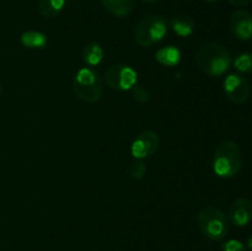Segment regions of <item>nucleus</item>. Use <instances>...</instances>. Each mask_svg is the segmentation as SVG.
<instances>
[{"instance_id": "obj_1", "label": "nucleus", "mask_w": 252, "mask_h": 251, "mask_svg": "<svg viewBox=\"0 0 252 251\" xmlns=\"http://www.w3.org/2000/svg\"><path fill=\"white\" fill-rule=\"evenodd\" d=\"M196 64L207 75L220 76L230 69L231 56L221 44L207 42L197 51Z\"/></svg>"}, {"instance_id": "obj_2", "label": "nucleus", "mask_w": 252, "mask_h": 251, "mask_svg": "<svg viewBox=\"0 0 252 251\" xmlns=\"http://www.w3.org/2000/svg\"><path fill=\"white\" fill-rule=\"evenodd\" d=\"M241 167H243V157L238 144L231 140L220 143L214 153V172L223 179H231L240 172Z\"/></svg>"}, {"instance_id": "obj_3", "label": "nucleus", "mask_w": 252, "mask_h": 251, "mask_svg": "<svg viewBox=\"0 0 252 251\" xmlns=\"http://www.w3.org/2000/svg\"><path fill=\"white\" fill-rule=\"evenodd\" d=\"M198 226L202 234L209 240L220 241L228 235L230 230V220L229 217L213 206H207L199 211Z\"/></svg>"}, {"instance_id": "obj_4", "label": "nucleus", "mask_w": 252, "mask_h": 251, "mask_svg": "<svg viewBox=\"0 0 252 251\" xmlns=\"http://www.w3.org/2000/svg\"><path fill=\"white\" fill-rule=\"evenodd\" d=\"M102 78L93 68H81L74 75L73 91L84 102H96L102 95Z\"/></svg>"}, {"instance_id": "obj_5", "label": "nucleus", "mask_w": 252, "mask_h": 251, "mask_svg": "<svg viewBox=\"0 0 252 251\" xmlns=\"http://www.w3.org/2000/svg\"><path fill=\"white\" fill-rule=\"evenodd\" d=\"M166 33V20L160 15H148L135 26L134 39L140 47H150L161 41Z\"/></svg>"}, {"instance_id": "obj_6", "label": "nucleus", "mask_w": 252, "mask_h": 251, "mask_svg": "<svg viewBox=\"0 0 252 251\" xmlns=\"http://www.w3.org/2000/svg\"><path fill=\"white\" fill-rule=\"evenodd\" d=\"M105 81L111 89L117 91L132 90L137 85L138 74L132 66L126 64H115L106 69Z\"/></svg>"}, {"instance_id": "obj_7", "label": "nucleus", "mask_w": 252, "mask_h": 251, "mask_svg": "<svg viewBox=\"0 0 252 251\" xmlns=\"http://www.w3.org/2000/svg\"><path fill=\"white\" fill-rule=\"evenodd\" d=\"M224 91L231 102L244 103L249 100L251 94L250 83L248 79L239 74H230L224 80Z\"/></svg>"}, {"instance_id": "obj_8", "label": "nucleus", "mask_w": 252, "mask_h": 251, "mask_svg": "<svg viewBox=\"0 0 252 251\" xmlns=\"http://www.w3.org/2000/svg\"><path fill=\"white\" fill-rule=\"evenodd\" d=\"M159 147V135L154 130H144L132 143L130 153L137 160H144L155 154Z\"/></svg>"}, {"instance_id": "obj_9", "label": "nucleus", "mask_w": 252, "mask_h": 251, "mask_svg": "<svg viewBox=\"0 0 252 251\" xmlns=\"http://www.w3.org/2000/svg\"><path fill=\"white\" fill-rule=\"evenodd\" d=\"M230 30L240 41L252 38V15L245 10H238L230 17Z\"/></svg>"}, {"instance_id": "obj_10", "label": "nucleus", "mask_w": 252, "mask_h": 251, "mask_svg": "<svg viewBox=\"0 0 252 251\" xmlns=\"http://www.w3.org/2000/svg\"><path fill=\"white\" fill-rule=\"evenodd\" d=\"M229 220L236 226H245L252 220V202L248 198H239L229 209Z\"/></svg>"}, {"instance_id": "obj_11", "label": "nucleus", "mask_w": 252, "mask_h": 251, "mask_svg": "<svg viewBox=\"0 0 252 251\" xmlns=\"http://www.w3.org/2000/svg\"><path fill=\"white\" fill-rule=\"evenodd\" d=\"M170 26L180 37H189L196 30V24L187 15H175L170 20Z\"/></svg>"}, {"instance_id": "obj_12", "label": "nucleus", "mask_w": 252, "mask_h": 251, "mask_svg": "<svg viewBox=\"0 0 252 251\" xmlns=\"http://www.w3.org/2000/svg\"><path fill=\"white\" fill-rule=\"evenodd\" d=\"M154 57L158 63H160L161 65L169 66V68L176 66L181 62V52L174 46L162 47L155 53Z\"/></svg>"}, {"instance_id": "obj_13", "label": "nucleus", "mask_w": 252, "mask_h": 251, "mask_svg": "<svg viewBox=\"0 0 252 251\" xmlns=\"http://www.w3.org/2000/svg\"><path fill=\"white\" fill-rule=\"evenodd\" d=\"M103 7L112 15L123 17L133 11L135 0H101Z\"/></svg>"}, {"instance_id": "obj_14", "label": "nucleus", "mask_w": 252, "mask_h": 251, "mask_svg": "<svg viewBox=\"0 0 252 251\" xmlns=\"http://www.w3.org/2000/svg\"><path fill=\"white\" fill-rule=\"evenodd\" d=\"M21 43L25 47L31 49H41L44 48L48 43V39L44 33L39 31H26L21 34L20 38Z\"/></svg>"}, {"instance_id": "obj_15", "label": "nucleus", "mask_w": 252, "mask_h": 251, "mask_svg": "<svg viewBox=\"0 0 252 251\" xmlns=\"http://www.w3.org/2000/svg\"><path fill=\"white\" fill-rule=\"evenodd\" d=\"M103 59V49L96 42H91V43L86 44L83 49V61L85 62L88 65L95 66L102 62Z\"/></svg>"}, {"instance_id": "obj_16", "label": "nucleus", "mask_w": 252, "mask_h": 251, "mask_svg": "<svg viewBox=\"0 0 252 251\" xmlns=\"http://www.w3.org/2000/svg\"><path fill=\"white\" fill-rule=\"evenodd\" d=\"M65 0H39L38 11L42 16L52 19L63 10Z\"/></svg>"}, {"instance_id": "obj_17", "label": "nucleus", "mask_w": 252, "mask_h": 251, "mask_svg": "<svg viewBox=\"0 0 252 251\" xmlns=\"http://www.w3.org/2000/svg\"><path fill=\"white\" fill-rule=\"evenodd\" d=\"M234 66L241 73H252V53L239 54L234 61Z\"/></svg>"}, {"instance_id": "obj_18", "label": "nucleus", "mask_w": 252, "mask_h": 251, "mask_svg": "<svg viewBox=\"0 0 252 251\" xmlns=\"http://www.w3.org/2000/svg\"><path fill=\"white\" fill-rule=\"evenodd\" d=\"M132 95L133 98L139 103H145L150 100V93L148 91V89L142 85H138V84L132 88Z\"/></svg>"}, {"instance_id": "obj_19", "label": "nucleus", "mask_w": 252, "mask_h": 251, "mask_svg": "<svg viewBox=\"0 0 252 251\" xmlns=\"http://www.w3.org/2000/svg\"><path fill=\"white\" fill-rule=\"evenodd\" d=\"M130 176L135 180H140L144 177L145 172H147V165L143 160H135L132 165H130Z\"/></svg>"}, {"instance_id": "obj_20", "label": "nucleus", "mask_w": 252, "mask_h": 251, "mask_svg": "<svg viewBox=\"0 0 252 251\" xmlns=\"http://www.w3.org/2000/svg\"><path fill=\"white\" fill-rule=\"evenodd\" d=\"M221 250L223 251H248L246 246L241 241L231 239L221 244Z\"/></svg>"}, {"instance_id": "obj_21", "label": "nucleus", "mask_w": 252, "mask_h": 251, "mask_svg": "<svg viewBox=\"0 0 252 251\" xmlns=\"http://www.w3.org/2000/svg\"><path fill=\"white\" fill-rule=\"evenodd\" d=\"M233 5H248L252 0H229Z\"/></svg>"}, {"instance_id": "obj_22", "label": "nucleus", "mask_w": 252, "mask_h": 251, "mask_svg": "<svg viewBox=\"0 0 252 251\" xmlns=\"http://www.w3.org/2000/svg\"><path fill=\"white\" fill-rule=\"evenodd\" d=\"M246 245H248V248L252 251V236H250V238L248 239V241H246Z\"/></svg>"}, {"instance_id": "obj_23", "label": "nucleus", "mask_w": 252, "mask_h": 251, "mask_svg": "<svg viewBox=\"0 0 252 251\" xmlns=\"http://www.w3.org/2000/svg\"><path fill=\"white\" fill-rule=\"evenodd\" d=\"M142 1H145V2H155V1H158V0H142Z\"/></svg>"}, {"instance_id": "obj_24", "label": "nucleus", "mask_w": 252, "mask_h": 251, "mask_svg": "<svg viewBox=\"0 0 252 251\" xmlns=\"http://www.w3.org/2000/svg\"><path fill=\"white\" fill-rule=\"evenodd\" d=\"M207 1H217V0H207Z\"/></svg>"}, {"instance_id": "obj_25", "label": "nucleus", "mask_w": 252, "mask_h": 251, "mask_svg": "<svg viewBox=\"0 0 252 251\" xmlns=\"http://www.w3.org/2000/svg\"><path fill=\"white\" fill-rule=\"evenodd\" d=\"M0 93H1V88H0Z\"/></svg>"}]
</instances>
